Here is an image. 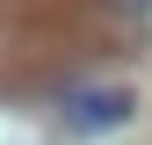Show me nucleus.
Segmentation results:
<instances>
[{"mask_svg":"<svg viewBox=\"0 0 152 145\" xmlns=\"http://www.w3.org/2000/svg\"><path fill=\"white\" fill-rule=\"evenodd\" d=\"M65 116L80 123V131H109V123L130 116V94L123 87H80V94H65Z\"/></svg>","mask_w":152,"mask_h":145,"instance_id":"obj_1","label":"nucleus"},{"mask_svg":"<svg viewBox=\"0 0 152 145\" xmlns=\"http://www.w3.org/2000/svg\"><path fill=\"white\" fill-rule=\"evenodd\" d=\"M109 7H116V15H145L152 0H109Z\"/></svg>","mask_w":152,"mask_h":145,"instance_id":"obj_2","label":"nucleus"}]
</instances>
